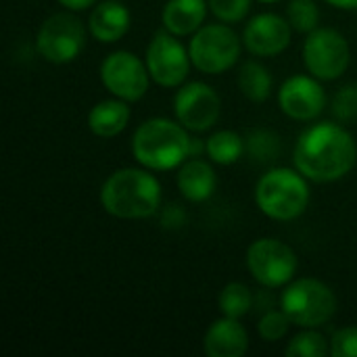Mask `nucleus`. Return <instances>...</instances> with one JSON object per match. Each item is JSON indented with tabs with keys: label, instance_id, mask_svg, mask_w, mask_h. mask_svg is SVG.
Returning a JSON list of instances; mask_svg holds the SVG:
<instances>
[{
	"label": "nucleus",
	"instance_id": "7c9ffc66",
	"mask_svg": "<svg viewBox=\"0 0 357 357\" xmlns=\"http://www.w3.org/2000/svg\"><path fill=\"white\" fill-rule=\"evenodd\" d=\"M337 8H343V10H351V8H357V0H324Z\"/></svg>",
	"mask_w": 357,
	"mask_h": 357
},
{
	"label": "nucleus",
	"instance_id": "f3484780",
	"mask_svg": "<svg viewBox=\"0 0 357 357\" xmlns=\"http://www.w3.org/2000/svg\"><path fill=\"white\" fill-rule=\"evenodd\" d=\"M207 8V0H167L161 10V23L169 33L178 38L192 36L203 27Z\"/></svg>",
	"mask_w": 357,
	"mask_h": 357
},
{
	"label": "nucleus",
	"instance_id": "2eb2a0df",
	"mask_svg": "<svg viewBox=\"0 0 357 357\" xmlns=\"http://www.w3.org/2000/svg\"><path fill=\"white\" fill-rule=\"evenodd\" d=\"M203 347L209 357H243L249 349V335L236 318L224 316L207 328Z\"/></svg>",
	"mask_w": 357,
	"mask_h": 357
},
{
	"label": "nucleus",
	"instance_id": "20e7f679",
	"mask_svg": "<svg viewBox=\"0 0 357 357\" xmlns=\"http://www.w3.org/2000/svg\"><path fill=\"white\" fill-rule=\"evenodd\" d=\"M255 203L270 220H297L310 205L307 178L297 167L268 169L255 186Z\"/></svg>",
	"mask_w": 357,
	"mask_h": 357
},
{
	"label": "nucleus",
	"instance_id": "6e6552de",
	"mask_svg": "<svg viewBox=\"0 0 357 357\" xmlns=\"http://www.w3.org/2000/svg\"><path fill=\"white\" fill-rule=\"evenodd\" d=\"M303 63L314 77L322 82L337 79L347 71L351 63L349 42L337 29L318 27L307 33L303 44Z\"/></svg>",
	"mask_w": 357,
	"mask_h": 357
},
{
	"label": "nucleus",
	"instance_id": "ddd939ff",
	"mask_svg": "<svg viewBox=\"0 0 357 357\" xmlns=\"http://www.w3.org/2000/svg\"><path fill=\"white\" fill-rule=\"evenodd\" d=\"M280 111L295 121H312L326 107V92L314 75H293L278 90Z\"/></svg>",
	"mask_w": 357,
	"mask_h": 357
},
{
	"label": "nucleus",
	"instance_id": "9d476101",
	"mask_svg": "<svg viewBox=\"0 0 357 357\" xmlns=\"http://www.w3.org/2000/svg\"><path fill=\"white\" fill-rule=\"evenodd\" d=\"M144 63L149 67L151 79L161 88H180L190 71V52L182 46L178 36L165 31L155 33L146 46Z\"/></svg>",
	"mask_w": 357,
	"mask_h": 357
},
{
	"label": "nucleus",
	"instance_id": "0eeeda50",
	"mask_svg": "<svg viewBox=\"0 0 357 357\" xmlns=\"http://www.w3.org/2000/svg\"><path fill=\"white\" fill-rule=\"evenodd\" d=\"M86 46V29L82 21L67 13L50 15L38 29L36 36V50L38 54L54 65H65L75 61Z\"/></svg>",
	"mask_w": 357,
	"mask_h": 357
},
{
	"label": "nucleus",
	"instance_id": "4468645a",
	"mask_svg": "<svg viewBox=\"0 0 357 357\" xmlns=\"http://www.w3.org/2000/svg\"><path fill=\"white\" fill-rule=\"evenodd\" d=\"M291 36L293 27L289 19L276 13H261L245 25L243 44L257 56H276L289 48Z\"/></svg>",
	"mask_w": 357,
	"mask_h": 357
},
{
	"label": "nucleus",
	"instance_id": "39448f33",
	"mask_svg": "<svg viewBox=\"0 0 357 357\" xmlns=\"http://www.w3.org/2000/svg\"><path fill=\"white\" fill-rule=\"evenodd\" d=\"M280 310L299 328H318L337 312V297L328 284L316 278L291 282L280 295Z\"/></svg>",
	"mask_w": 357,
	"mask_h": 357
},
{
	"label": "nucleus",
	"instance_id": "393cba45",
	"mask_svg": "<svg viewBox=\"0 0 357 357\" xmlns=\"http://www.w3.org/2000/svg\"><path fill=\"white\" fill-rule=\"evenodd\" d=\"M287 19L291 27L299 33H312L318 29L320 21V10L314 0H291L287 8Z\"/></svg>",
	"mask_w": 357,
	"mask_h": 357
},
{
	"label": "nucleus",
	"instance_id": "c85d7f7f",
	"mask_svg": "<svg viewBox=\"0 0 357 357\" xmlns=\"http://www.w3.org/2000/svg\"><path fill=\"white\" fill-rule=\"evenodd\" d=\"M331 356L357 357V326L341 328L331 339Z\"/></svg>",
	"mask_w": 357,
	"mask_h": 357
},
{
	"label": "nucleus",
	"instance_id": "aec40b11",
	"mask_svg": "<svg viewBox=\"0 0 357 357\" xmlns=\"http://www.w3.org/2000/svg\"><path fill=\"white\" fill-rule=\"evenodd\" d=\"M238 88L251 102H264L272 94V73L257 61H247L238 71Z\"/></svg>",
	"mask_w": 357,
	"mask_h": 357
},
{
	"label": "nucleus",
	"instance_id": "4be33fe9",
	"mask_svg": "<svg viewBox=\"0 0 357 357\" xmlns=\"http://www.w3.org/2000/svg\"><path fill=\"white\" fill-rule=\"evenodd\" d=\"M218 305L220 312L226 318H236L241 320L243 316H247L253 307V295L251 289L243 282H228L218 297Z\"/></svg>",
	"mask_w": 357,
	"mask_h": 357
},
{
	"label": "nucleus",
	"instance_id": "7ed1b4c3",
	"mask_svg": "<svg viewBox=\"0 0 357 357\" xmlns=\"http://www.w3.org/2000/svg\"><path fill=\"white\" fill-rule=\"evenodd\" d=\"M192 149V138L180 121L153 117L142 121L132 138L136 161L151 172H167L180 167Z\"/></svg>",
	"mask_w": 357,
	"mask_h": 357
},
{
	"label": "nucleus",
	"instance_id": "bb28decb",
	"mask_svg": "<svg viewBox=\"0 0 357 357\" xmlns=\"http://www.w3.org/2000/svg\"><path fill=\"white\" fill-rule=\"evenodd\" d=\"M209 10L222 23H238L247 17L251 8V0H207Z\"/></svg>",
	"mask_w": 357,
	"mask_h": 357
},
{
	"label": "nucleus",
	"instance_id": "cd10ccee",
	"mask_svg": "<svg viewBox=\"0 0 357 357\" xmlns=\"http://www.w3.org/2000/svg\"><path fill=\"white\" fill-rule=\"evenodd\" d=\"M333 115L339 121L357 119V84L343 86L333 98Z\"/></svg>",
	"mask_w": 357,
	"mask_h": 357
},
{
	"label": "nucleus",
	"instance_id": "b1692460",
	"mask_svg": "<svg viewBox=\"0 0 357 357\" xmlns=\"http://www.w3.org/2000/svg\"><path fill=\"white\" fill-rule=\"evenodd\" d=\"M289 357H326L331 356V341L324 335L316 333V328H303L299 335L291 339L287 345Z\"/></svg>",
	"mask_w": 357,
	"mask_h": 357
},
{
	"label": "nucleus",
	"instance_id": "1a4fd4ad",
	"mask_svg": "<svg viewBox=\"0 0 357 357\" xmlns=\"http://www.w3.org/2000/svg\"><path fill=\"white\" fill-rule=\"evenodd\" d=\"M295 251L278 238H257L247 249V270L266 289L289 284L297 274Z\"/></svg>",
	"mask_w": 357,
	"mask_h": 357
},
{
	"label": "nucleus",
	"instance_id": "dca6fc26",
	"mask_svg": "<svg viewBox=\"0 0 357 357\" xmlns=\"http://www.w3.org/2000/svg\"><path fill=\"white\" fill-rule=\"evenodd\" d=\"M132 23L130 10L117 0H105L96 4L88 17V29L94 40L102 44H113L121 40Z\"/></svg>",
	"mask_w": 357,
	"mask_h": 357
},
{
	"label": "nucleus",
	"instance_id": "a878e982",
	"mask_svg": "<svg viewBox=\"0 0 357 357\" xmlns=\"http://www.w3.org/2000/svg\"><path fill=\"white\" fill-rule=\"evenodd\" d=\"M291 324H293V322L289 320V316H287L282 310H278V312H268V314L259 320L257 331H259V337H261L264 341L276 343V341H280V339L287 337Z\"/></svg>",
	"mask_w": 357,
	"mask_h": 357
},
{
	"label": "nucleus",
	"instance_id": "5701e85b",
	"mask_svg": "<svg viewBox=\"0 0 357 357\" xmlns=\"http://www.w3.org/2000/svg\"><path fill=\"white\" fill-rule=\"evenodd\" d=\"M245 149L255 163H272L280 155V138L272 130H253L245 138Z\"/></svg>",
	"mask_w": 357,
	"mask_h": 357
},
{
	"label": "nucleus",
	"instance_id": "2f4dec72",
	"mask_svg": "<svg viewBox=\"0 0 357 357\" xmlns=\"http://www.w3.org/2000/svg\"><path fill=\"white\" fill-rule=\"evenodd\" d=\"M259 2H264V4H272V2H278V0H259Z\"/></svg>",
	"mask_w": 357,
	"mask_h": 357
},
{
	"label": "nucleus",
	"instance_id": "6ab92c4d",
	"mask_svg": "<svg viewBox=\"0 0 357 357\" xmlns=\"http://www.w3.org/2000/svg\"><path fill=\"white\" fill-rule=\"evenodd\" d=\"M130 107L121 98H109L96 102L88 113V128L98 138H113L121 134L130 123Z\"/></svg>",
	"mask_w": 357,
	"mask_h": 357
},
{
	"label": "nucleus",
	"instance_id": "423d86ee",
	"mask_svg": "<svg viewBox=\"0 0 357 357\" xmlns=\"http://www.w3.org/2000/svg\"><path fill=\"white\" fill-rule=\"evenodd\" d=\"M243 40L226 23H209L192 33L188 52L192 65L209 75L224 73L234 67L241 56Z\"/></svg>",
	"mask_w": 357,
	"mask_h": 357
},
{
	"label": "nucleus",
	"instance_id": "f03ea898",
	"mask_svg": "<svg viewBox=\"0 0 357 357\" xmlns=\"http://www.w3.org/2000/svg\"><path fill=\"white\" fill-rule=\"evenodd\" d=\"M100 205L117 220L151 218L161 205V184L151 169H117L100 188Z\"/></svg>",
	"mask_w": 357,
	"mask_h": 357
},
{
	"label": "nucleus",
	"instance_id": "f257e3e1",
	"mask_svg": "<svg viewBox=\"0 0 357 357\" xmlns=\"http://www.w3.org/2000/svg\"><path fill=\"white\" fill-rule=\"evenodd\" d=\"M357 161L354 136L339 123L322 121L307 128L295 142L293 163L312 182H337Z\"/></svg>",
	"mask_w": 357,
	"mask_h": 357
},
{
	"label": "nucleus",
	"instance_id": "f8f14e48",
	"mask_svg": "<svg viewBox=\"0 0 357 357\" xmlns=\"http://www.w3.org/2000/svg\"><path fill=\"white\" fill-rule=\"evenodd\" d=\"M174 111L176 119L188 132H207L220 119L222 98L205 82L182 84L174 98Z\"/></svg>",
	"mask_w": 357,
	"mask_h": 357
},
{
	"label": "nucleus",
	"instance_id": "9b49d317",
	"mask_svg": "<svg viewBox=\"0 0 357 357\" xmlns=\"http://www.w3.org/2000/svg\"><path fill=\"white\" fill-rule=\"evenodd\" d=\"M100 82L115 98L136 102L146 94L151 73L146 63L134 52L117 50L105 56L100 65Z\"/></svg>",
	"mask_w": 357,
	"mask_h": 357
},
{
	"label": "nucleus",
	"instance_id": "c756f323",
	"mask_svg": "<svg viewBox=\"0 0 357 357\" xmlns=\"http://www.w3.org/2000/svg\"><path fill=\"white\" fill-rule=\"evenodd\" d=\"M59 4H61V6H65L67 10L77 13V10H86V8L94 6V4H96V0H59Z\"/></svg>",
	"mask_w": 357,
	"mask_h": 357
},
{
	"label": "nucleus",
	"instance_id": "a211bd4d",
	"mask_svg": "<svg viewBox=\"0 0 357 357\" xmlns=\"http://www.w3.org/2000/svg\"><path fill=\"white\" fill-rule=\"evenodd\" d=\"M178 190L190 203H203L213 197L218 178L213 167L203 159H188L178 169Z\"/></svg>",
	"mask_w": 357,
	"mask_h": 357
},
{
	"label": "nucleus",
	"instance_id": "412c9836",
	"mask_svg": "<svg viewBox=\"0 0 357 357\" xmlns=\"http://www.w3.org/2000/svg\"><path fill=\"white\" fill-rule=\"evenodd\" d=\"M245 140L232 132V130H220L215 134H211L205 142V153L207 157L218 163V165H232L236 163L243 153H245Z\"/></svg>",
	"mask_w": 357,
	"mask_h": 357
}]
</instances>
